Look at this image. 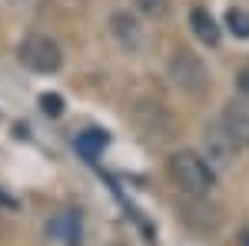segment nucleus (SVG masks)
<instances>
[{
    "mask_svg": "<svg viewBox=\"0 0 249 246\" xmlns=\"http://www.w3.org/2000/svg\"><path fill=\"white\" fill-rule=\"evenodd\" d=\"M133 3L143 17H163L166 14V0H133Z\"/></svg>",
    "mask_w": 249,
    "mask_h": 246,
    "instance_id": "obj_11",
    "label": "nucleus"
},
{
    "mask_svg": "<svg viewBox=\"0 0 249 246\" xmlns=\"http://www.w3.org/2000/svg\"><path fill=\"white\" fill-rule=\"evenodd\" d=\"M110 34H113V40L123 50H130V54L143 47V23H140L136 14H130V10H116L113 17H110Z\"/></svg>",
    "mask_w": 249,
    "mask_h": 246,
    "instance_id": "obj_4",
    "label": "nucleus"
},
{
    "mask_svg": "<svg viewBox=\"0 0 249 246\" xmlns=\"http://www.w3.org/2000/svg\"><path fill=\"white\" fill-rule=\"evenodd\" d=\"M236 87H239L243 96H249V63H243V70L236 74Z\"/></svg>",
    "mask_w": 249,
    "mask_h": 246,
    "instance_id": "obj_13",
    "label": "nucleus"
},
{
    "mask_svg": "<svg viewBox=\"0 0 249 246\" xmlns=\"http://www.w3.org/2000/svg\"><path fill=\"white\" fill-rule=\"evenodd\" d=\"M170 176H173V183L183 189V193H190V196H206L213 189V183H216L213 167L193 150L173 153L170 156Z\"/></svg>",
    "mask_w": 249,
    "mask_h": 246,
    "instance_id": "obj_1",
    "label": "nucleus"
},
{
    "mask_svg": "<svg viewBox=\"0 0 249 246\" xmlns=\"http://www.w3.org/2000/svg\"><path fill=\"white\" fill-rule=\"evenodd\" d=\"M223 123L230 127V133L236 136L239 147H249V96L246 100H232L223 110Z\"/></svg>",
    "mask_w": 249,
    "mask_h": 246,
    "instance_id": "obj_6",
    "label": "nucleus"
},
{
    "mask_svg": "<svg viewBox=\"0 0 249 246\" xmlns=\"http://www.w3.org/2000/svg\"><path fill=\"white\" fill-rule=\"evenodd\" d=\"M80 216L70 209V213H63V216H53L50 220V227H47V233L53 236V240H60L63 246H77L80 243Z\"/></svg>",
    "mask_w": 249,
    "mask_h": 246,
    "instance_id": "obj_8",
    "label": "nucleus"
},
{
    "mask_svg": "<svg viewBox=\"0 0 249 246\" xmlns=\"http://www.w3.org/2000/svg\"><path fill=\"white\" fill-rule=\"evenodd\" d=\"M40 103H43V110H47L50 116H60V114H63V100H60V96H53V94H47Z\"/></svg>",
    "mask_w": 249,
    "mask_h": 246,
    "instance_id": "obj_12",
    "label": "nucleus"
},
{
    "mask_svg": "<svg viewBox=\"0 0 249 246\" xmlns=\"http://www.w3.org/2000/svg\"><path fill=\"white\" fill-rule=\"evenodd\" d=\"M190 30L196 34V40L206 43V47H216V43H219V23L213 20V14L206 7H193L190 10Z\"/></svg>",
    "mask_w": 249,
    "mask_h": 246,
    "instance_id": "obj_7",
    "label": "nucleus"
},
{
    "mask_svg": "<svg viewBox=\"0 0 249 246\" xmlns=\"http://www.w3.org/2000/svg\"><path fill=\"white\" fill-rule=\"evenodd\" d=\"M103 147H107V133L103 130H83L77 136V150L83 153V156H96Z\"/></svg>",
    "mask_w": 249,
    "mask_h": 246,
    "instance_id": "obj_9",
    "label": "nucleus"
},
{
    "mask_svg": "<svg viewBox=\"0 0 249 246\" xmlns=\"http://www.w3.org/2000/svg\"><path fill=\"white\" fill-rule=\"evenodd\" d=\"M206 150L213 153V160L216 163H230L236 150H239V143H236V136L230 133V127L219 120V123H213L210 130H206Z\"/></svg>",
    "mask_w": 249,
    "mask_h": 246,
    "instance_id": "obj_5",
    "label": "nucleus"
},
{
    "mask_svg": "<svg viewBox=\"0 0 249 246\" xmlns=\"http://www.w3.org/2000/svg\"><path fill=\"white\" fill-rule=\"evenodd\" d=\"M166 74H170V80L179 90H186V94H206V87H210L206 63L196 57V54H190V50H176V54L166 60Z\"/></svg>",
    "mask_w": 249,
    "mask_h": 246,
    "instance_id": "obj_3",
    "label": "nucleus"
},
{
    "mask_svg": "<svg viewBox=\"0 0 249 246\" xmlns=\"http://www.w3.org/2000/svg\"><path fill=\"white\" fill-rule=\"evenodd\" d=\"M226 30H230L232 37H239V40H249V10L232 7L230 14H226Z\"/></svg>",
    "mask_w": 249,
    "mask_h": 246,
    "instance_id": "obj_10",
    "label": "nucleus"
},
{
    "mask_svg": "<svg viewBox=\"0 0 249 246\" xmlns=\"http://www.w3.org/2000/svg\"><path fill=\"white\" fill-rule=\"evenodd\" d=\"M17 60L30 70V74H57L60 63H63V50L57 47V40L43 37V34H30V37H23L17 50Z\"/></svg>",
    "mask_w": 249,
    "mask_h": 246,
    "instance_id": "obj_2",
    "label": "nucleus"
}]
</instances>
